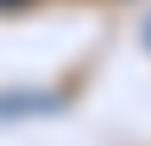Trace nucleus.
Wrapping results in <instances>:
<instances>
[{
    "label": "nucleus",
    "instance_id": "f257e3e1",
    "mask_svg": "<svg viewBox=\"0 0 151 146\" xmlns=\"http://www.w3.org/2000/svg\"><path fill=\"white\" fill-rule=\"evenodd\" d=\"M0 6H22V0H0Z\"/></svg>",
    "mask_w": 151,
    "mask_h": 146
}]
</instances>
